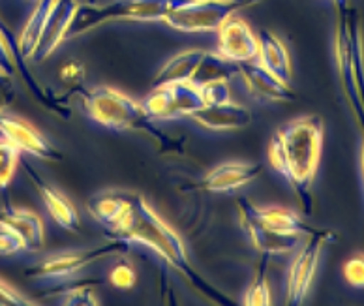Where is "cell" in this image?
Masks as SVG:
<instances>
[{
	"instance_id": "26",
	"label": "cell",
	"mask_w": 364,
	"mask_h": 306,
	"mask_svg": "<svg viewBox=\"0 0 364 306\" xmlns=\"http://www.w3.org/2000/svg\"><path fill=\"white\" fill-rule=\"evenodd\" d=\"M136 269H134L132 263H128V261L117 263L113 269L109 270V284L114 285L117 290H130V287L136 285Z\"/></svg>"
},
{
	"instance_id": "9",
	"label": "cell",
	"mask_w": 364,
	"mask_h": 306,
	"mask_svg": "<svg viewBox=\"0 0 364 306\" xmlns=\"http://www.w3.org/2000/svg\"><path fill=\"white\" fill-rule=\"evenodd\" d=\"M152 120H175L182 117H192L205 105L201 88L190 81H175L154 87L143 102Z\"/></svg>"
},
{
	"instance_id": "35",
	"label": "cell",
	"mask_w": 364,
	"mask_h": 306,
	"mask_svg": "<svg viewBox=\"0 0 364 306\" xmlns=\"http://www.w3.org/2000/svg\"><path fill=\"white\" fill-rule=\"evenodd\" d=\"M360 173H363V184H364V132H363V145H360Z\"/></svg>"
},
{
	"instance_id": "2",
	"label": "cell",
	"mask_w": 364,
	"mask_h": 306,
	"mask_svg": "<svg viewBox=\"0 0 364 306\" xmlns=\"http://www.w3.org/2000/svg\"><path fill=\"white\" fill-rule=\"evenodd\" d=\"M114 237L128 241V243H139L146 248H151L154 254H158L169 267L181 273L196 290L203 297L210 299L218 305H233L231 299L222 293L218 287L208 284L203 276L199 275L196 267L188 258L186 246L182 243L181 235L173 228H169L164 220L158 216L149 203L139 196L134 194L128 213L122 218V222L117 226L113 231Z\"/></svg>"
},
{
	"instance_id": "22",
	"label": "cell",
	"mask_w": 364,
	"mask_h": 306,
	"mask_svg": "<svg viewBox=\"0 0 364 306\" xmlns=\"http://www.w3.org/2000/svg\"><path fill=\"white\" fill-rule=\"evenodd\" d=\"M53 4H55V0H36L34 2V10H32L31 17L26 19L19 38H17L19 51H21V57L25 60L32 58V55L36 51L38 42H40V36H42L43 26H46V21L47 17H49V11H51Z\"/></svg>"
},
{
	"instance_id": "31",
	"label": "cell",
	"mask_w": 364,
	"mask_h": 306,
	"mask_svg": "<svg viewBox=\"0 0 364 306\" xmlns=\"http://www.w3.org/2000/svg\"><path fill=\"white\" fill-rule=\"evenodd\" d=\"M58 78H60L63 83L79 87L85 79V66L81 63H77V60H68V63L63 64L60 70H58Z\"/></svg>"
},
{
	"instance_id": "7",
	"label": "cell",
	"mask_w": 364,
	"mask_h": 306,
	"mask_svg": "<svg viewBox=\"0 0 364 306\" xmlns=\"http://www.w3.org/2000/svg\"><path fill=\"white\" fill-rule=\"evenodd\" d=\"M130 248V243L120 237H114L113 241L104 244H98L94 248L75 250V252H66V254H55L40 263L32 265L31 269L25 270L26 278L31 280L43 282H63L68 280L77 270L96 263V261L111 258V255L124 254Z\"/></svg>"
},
{
	"instance_id": "23",
	"label": "cell",
	"mask_w": 364,
	"mask_h": 306,
	"mask_svg": "<svg viewBox=\"0 0 364 306\" xmlns=\"http://www.w3.org/2000/svg\"><path fill=\"white\" fill-rule=\"evenodd\" d=\"M257 213H259L261 222L265 223L269 229L276 231V233L304 237V235L312 233L314 231L312 226H308L299 214L293 213V211H289V209L286 207L257 209Z\"/></svg>"
},
{
	"instance_id": "6",
	"label": "cell",
	"mask_w": 364,
	"mask_h": 306,
	"mask_svg": "<svg viewBox=\"0 0 364 306\" xmlns=\"http://www.w3.org/2000/svg\"><path fill=\"white\" fill-rule=\"evenodd\" d=\"M259 0H186L173 8L164 23L181 32H216L222 23Z\"/></svg>"
},
{
	"instance_id": "32",
	"label": "cell",
	"mask_w": 364,
	"mask_h": 306,
	"mask_svg": "<svg viewBox=\"0 0 364 306\" xmlns=\"http://www.w3.org/2000/svg\"><path fill=\"white\" fill-rule=\"evenodd\" d=\"M34 301L26 299L23 293L11 287L10 284H6L4 280H0V306H32Z\"/></svg>"
},
{
	"instance_id": "24",
	"label": "cell",
	"mask_w": 364,
	"mask_h": 306,
	"mask_svg": "<svg viewBox=\"0 0 364 306\" xmlns=\"http://www.w3.org/2000/svg\"><path fill=\"white\" fill-rule=\"evenodd\" d=\"M267 255L261 261V269L257 270L254 282L248 285V290L245 291V297H242V305L246 306H269L272 305L271 299V290H269V284H267Z\"/></svg>"
},
{
	"instance_id": "1",
	"label": "cell",
	"mask_w": 364,
	"mask_h": 306,
	"mask_svg": "<svg viewBox=\"0 0 364 306\" xmlns=\"http://www.w3.org/2000/svg\"><path fill=\"white\" fill-rule=\"evenodd\" d=\"M323 149V119L306 115L282 125L269 143V162L295 192L304 214L314 213V179Z\"/></svg>"
},
{
	"instance_id": "19",
	"label": "cell",
	"mask_w": 364,
	"mask_h": 306,
	"mask_svg": "<svg viewBox=\"0 0 364 306\" xmlns=\"http://www.w3.org/2000/svg\"><path fill=\"white\" fill-rule=\"evenodd\" d=\"M132 196H134L132 192H122V190H104L90 197L87 201V209L100 226H104L113 233L130 209Z\"/></svg>"
},
{
	"instance_id": "5",
	"label": "cell",
	"mask_w": 364,
	"mask_h": 306,
	"mask_svg": "<svg viewBox=\"0 0 364 306\" xmlns=\"http://www.w3.org/2000/svg\"><path fill=\"white\" fill-rule=\"evenodd\" d=\"M182 2L186 0H113L105 4H79L66 40L111 21H164V17Z\"/></svg>"
},
{
	"instance_id": "3",
	"label": "cell",
	"mask_w": 364,
	"mask_h": 306,
	"mask_svg": "<svg viewBox=\"0 0 364 306\" xmlns=\"http://www.w3.org/2000/svg\"><path fill=\"white\" fill-rule=\"evenodd\" d=\"M334 58L338 79L349 110L364 132V42L360 16L348 0H334Z\"/></svg>"
},
{
	"instance_id": "34",
	"label": "cell",
	"mask_w": 364,
	"mask_h": 306,
	"mask_svg": "<svg viewBox=\"0 0 364 306\" xmlns=\"http://www.w3.org/2000/svg\"><path fill=\"white\" fill-rule=\"evenodd\" d=\"M11 100H14L11 78H4V75H0V110H6V105H10Z\"/></svg>"
},
{
	"instance_id": "17",
	"label": "cell",
	"mask_w": 364,
	"mask_h": 306,
	"mask_svg": "<svg viewBox=\"0 0 364 306\" xmlns=\"http://www.w3.org/2000/svg\"><path fill=\"white\" fill-rule=\"evenodd\" d=\"M261 172H263V166L255 162H225L205 175L201 188L210 194L235 192L254 182L261 175Z\"/></svg>"
},
{
	"instance_id": "20",
	"label": "cell",
	"mask_w": 364,
	"mask_h": 306,
	"mask_svg": "<svg viewBox=\"0 0 364 306\" xmlns=\"http://www.w3.org/2000/svg\"><path fill=\"white\" fill-rule=\"evenodd\" d=\"M257 40H259V51H257L255 63L269 70L280 81L289 83L291 81V60H289V53H287L284 42L274 32L267 31V28L259 31Z\"/></svg>"
},
{
	"instance_id": "25",
	"label": "cell",
	"mask_w": 364,
	"mask_h": 306,
	"mask_svg": "<svg viewBox=\"0 0 364 306\" xmlns=\"http://www.w3.org/2000/svg\"><path fill=\"white\" fill-rule=\"evenodd\" d=\"M21 154L23 152L17 147L0 137V190H6L11 182L17 166L21 162Z\"/></svg>"
},
{
	"instance_id": "37",
	"label": "cell",
	"mask_w": 364,
	"mask_h": 306,
	"mask_svg": "<svg viewBox=\"0 0 364 306\" xmlns=\"http://www.w3.org/2000/svg\"><path fill=\"white\" fill-rule=\"evenodd\" d=\"M333 2H334V0H333Z\"/></svg>"
},
{
	"instance_id": "33",
	"label": "cell",
	"mask_w": 364,
	"mask_h": 306,
	"mask_svg": "<svg viewBox=\"0 0 364 306\" xmlns=\"http://www.w3.org/2000/svg\"><path fill=\"white\" fill-rule=\"evenodd\" d=\"M17 66L16 60H14V55H11L10 47L4 42V38L0 36V75L4 78H14Z\"/></svg>"
},
{
	"instance_id": "10",
	"label": "cell",
	"mask_w": 364,
	"mask_h": 306,
	"mask_svg": "<svg viewBox=\"0 0 364 306\" xmlns=\"http://www.w3.org/2000/svg\"><path fill=\"white\" fill-rule=\"evenodd\" d=\"M257 209L259 207H255L248 197H239L237 199L240 226L248 235L250 243L255 246V250H259L263 255H280L295 250L302 237H299V235H282L269 229L265 223L261 222Z\"/></svg>"
},
{
	"instance_id": "36",
	"label": "cell",
	"mask_w": 364,
	"mask_h": 306,
	"mask_svg": "<svg viewBox=\"0 0 364 306\" xmlns=\"http://www.w3.org/2000/svg\"><path fill=\"white\" fill-rule=\"evenodd\" d=\"M31 2H36V0H31Z\"/></svg>"
},
{
	"instance_id": "14",
	"label": "cell",
	"mask_w": 364,
	"mask_h": 306,
	"mask_svg": "<svg viewBox=\"0 0 364 306\" xmlns=\"http://www.w3.org/2000/svg\"><path fill=\"white\" fill-rule=\"evenodd\" d=\"M21 164L23 167H25V173L26 176H28V181L32 182V186H34V190L38 192L42 203L46 205L49 216H51L60 228L68 229V231H77L81 223H79V214L77 211H75V207L72 205V201H70L68 197L64 196L63 192H58L53 184L43 181L42 176L38 175L36 169H34L28 162H25L21 158Z\"/></svg>"
},
{
	"instance_id": "29",
	"label": "cell",
	"mask_w": 364,
	"mask_h": 306,
	"mask_svg": "<svg viewBox=\"0 0 364 306\" xmlns=\"http://www.w3.org/2000/svg\"><path fill=\"white\" fill-rule=\"evenodd\" d=\"M201 93H203L205 104H222V102L231 100L229 81H213V83L201 87Z\"/></svg>"
},
{
	"instance_id": "30",
	"label": "cell",
	"mask_w": 364,
	"mask_h": 306,
	"mask_svg": "<svg viewBox=\"0 0 364 306\" xmlns=\"http://www.w3.org/2000/svg\"><path fill=\"white\" fill-rule=\"evenodd\" d=\"M63 302L64 305L90 306L98 305V299H96V291H94L92 285H79V287H73L72 291L66 293V299Z\"/></svg>"
},
{
	"instance_id": "15",
	"label": "cell",
	"mask_w": 364,
	"mask_h": 306,
	"mask_svg": "<svg viewBox=\"0 0 364 306\" xmlns=\"http://www.w3.org/2000/svg\"><path fill=\"white\" fill-rule=\"evenodd\" d=\"M77 0H55L46 26H43L42 36H40V42H38L36 51L32 55L36 63H43L60 43L66 42V34H68L73 16L77 11Z\"/></svg>"
},
{
	"instance_id": "27",
	"label": "cell",
	"mask_w": 364,
	"mask_h": 306,
	"mask_svg": "<svg viewBox=\"0 0 364 306\" xmlns=\"http://www.w3.org/2000/svg\"><path fill=\"white\" fill-rule=\"evenodd\" d=\"M343 278L351 287L364 290V254H355L343 263Z\"/></svg>"
},
{
	"instance_id": "11",
	"label": "cell",
	"mask_w": 364,
	"mask_h": 306,
	"mask_svg": "<svg viewBox=\"0 0 364 306\" xmlns=\"http://www.w3.org/2000/svg\"><path fill=\"white\" fill-rule=\"evenodd\" d=\"M0 137L10 141L11 145L17 147L21 152L36 156L40 160H63V152L58 151L51 141L46 139L34 126L28 125L21 117L8 113L4 110H0Z\"/></svg>"
},
{
	"instance_id": "16",
	"label": "cell",
	"mask_w": 364,
	"mask_h": 306,
	"mask_svg": "<svg viewBox=\"0 0 364 306\" xmlns=\"http://www.w3.org/2000/svg\"><path fill=\"white\" fill-rule=\"evenodd\" d=\"M196 125L213 132H237L250 126L252 113L248 107L235 104L231 100L222 104H205L190 117Z\"/></svg>"
},
{
	"instance_id": "21",
	"label": "cell",
	"mask_w": 364,
	"mask_h": 306,
	"mask_svg": "<svg viewBox=\"0 0 364 306\" xmlns=\"http://www.w3.org/2000/svg\"><path fill=\"white\" fill-rule=\"evenodd\" d=\"M203 49H188L166 63L160 68V72L156 73V78L152 81V87L164 83H175V81H190L192 83L193 75L198 72L199 64L205 57Z\"/></svg>"
},
{
	"instance_id": "18",
	"label": "cell",
	"mask_w": 364,
	"mask_h": 306,
	"mask_svg": "<svg viewBox=\"0 0 364 306\" xmlns=\"http://www.w3.org/2000/svg\"><path fill=\"white\" fill-rule=\"evenodd\" d=\"M0 226L11 229L14 233L21 237V241L25 243V252L42 250L43 241H46V229L36 213H32L28 209H0Z\"/></svg>"
},
{
	"instance_id": "13",
	"label": "cell",
	"mask_w": 364,
	"mask_h": 306,
	"mask_svg": "<svg viewBox=\"0 0 364 306\" xmlns=\"http://www.w3.org/2000/svg\"><path fill=\"white\" fill-rule=\"evenodd\" d=\"M237 73L242 78L246 90L250 93L252 98L261 104H276V102L284 104V102H293L296 98L289 83L280 81L255 60L237 64Z\"/></svg>"
},
{
	"instance_id": "28",
	"label": "cell",
	"mask_w": 364,
	"mask_h": 306,
	"mask_svg": "<svg viewBox=\"0 0 364 306\" xmlns=\"http://www.w3.org/2000/svg\"><path fill=\"white\" fill-rule=\"evenodd\" d=\"M19 252H25V243L11 229L0 226V258H10Z\"/></svg>"
},
{
	"instance_id": "12",
	"label": "cell",
	"mask_w": 364,
	"mask_h": 306,
	"mask_svg": "<svg viewBox=\"0 0 364 306\" xmlns=\"http://www.w3.org/2000/svg\"><path fill=\"white\" fill-rule=\"evenodd\" d=\"M216 34H218L216 53L229 63L239 64L257 58L259 40L250 28V25L239 17H229L228 21L220 25Z\"/></svg>"
},
{
	"instance_id": "8",
	"label": "cell",
	"mask_w": 364,
	"mask_h": 306,
	"mask_svg": "<svg viewBox=\"0 0 364 306\" xmlns=\"http://www.w3.org/2000/svg\"><path fill=\"white\" fill-rule=\"evenodd\" d=\"M338 235L333 229H316L306 235V241L289 263L286 275V305L299 306L304 302L312 287L314 276L318 270L319 258L327 244L336 243Z\"/></svg>"
},
{
	"instance_id": "4",
	"label": "cell",
	"mask_w": 364,
	"mask_h": 306,
	"mask_svg": "<svg viewBox=\"0 0 364 306\" xmlns=\"http://www.w3.org/2000/svg\"><path fill=\"white\" fill-rule=\"evenodd\" d=\"M83 111L96 125L114 132H143L161 147H171V137L161 134L143 104L111 87H96L83 94Z\"/></svg>"
}]
</instances>
